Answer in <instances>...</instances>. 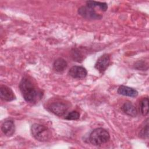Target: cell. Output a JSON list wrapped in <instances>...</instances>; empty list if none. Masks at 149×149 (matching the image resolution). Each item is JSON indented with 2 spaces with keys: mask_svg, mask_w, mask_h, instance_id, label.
<instances>
[{
  "mask_svg": "<svg viewBox=\"0 0 149 149\" xmlns=\"http://www.w3.org/2000/svg\"><path fill=\"white\" fill-rule=\"evenodd\" d=\"M19 88L25 101L30 103L38 102L43 96L42 90L28 77L22 78L19 84Z\"/></svg>",
  "mask_w": 149,
  "mask_h": 149,
  "instance_id": "6da1fadb",
  "label": "cell"
},
{
  "mask_svg": "<svg viewBox=\"0 0 149 149\" xmlns=\"http://www.w3.org/2000/svg\"><path fill=\"white\" fill-rule=\"evenodd\" d=\"M110 136L108 132L101 127L93 130L90 134L89 140L94 146H100L109 141Z\"/></svg>",
  "mask_w": 149,
  "mask_h": 149,
  "instance_id": "7a4b0ae2",
  "label": "cell"
},
{
  "mask_svg": "<svg viewBox=\"0 0 149 149\" xmlns=\"http://www.w3.org/2000/svg\"><path fill=\"white\" fill-rule=\"evenodd\" d=\"M31 132L32 136L40 141H47L50 137L49 129L46 126L38 123H34L31 126Z\"/></svg>",
  "mask_w": 149,
  "mask_h": 149,
  "instance_id": "3957f363",
  "label": "cell"
},
{
  "mask_svg": "<svg viewBox=\"0 0 149 149\" xmlns=\"http://www.w3.org/2000/svg\"><path fill=\"white\" fill-rule=\"evenodd\" d=\"M78 13L83 17L87 19L97 20L102 18V16L97 13L94 8L87 6L80 7L78 10Z\"/></svg>",
  "mask_w": 149,
  "mask_h": 149,
  "instance_id": "277c9868",
  "label": "cell"
},
{
  "mask_svg": "<svg viewBox=\"0 0 149 149\" xmlns=\"http://www.w3.org/2000/svg\"><path fill=\"white\" fill-rule=\"evenodd\" d=\"M49 111L55 115L61 116L65 114L68 107V106L61 102H54L51 103L48 107Z\"/></svg>",
  "mask_w": 149,
  "mask_h": 149,
  "instance_id": "5b68a950",
  "label": "cell"
},
{
  "mask_svg": "<svg viewBox=\"0 0 149 149\" xmlns=\"http://www.w3.org/2000/svg\"><path fill=\"white\" fill-rule=\"evenodd\" d=\"M110 64V57L108 54H105L101 55L95 64V68L100 73H103L108 68Z\"/></svg>",
  "mask_w": 149,
  "mask_h": 149,
  "instance_id": "8992f818",
  "label": "cell"
},
{
  "mask_svg": "<svg viewBox=\"0 0 149 149\" xmlns=\"http://www.w3.org/2000/svg\"><path fill=\"white\" fill-rule=\"evenodd\" d=\"M86 69L81 66H72L69 70V74L74 79H82L87 76Z\"/></svg>",
  "mask_w": 149,
  "mask_h": 149,
  "instance_id": "52a82bcc",
  "label": "cell"
},
{
  "mask_svg": "<svg viewBox=\"0 0 149 149\" xmlns=\"http://www.w3.org/2000/svg\"><path fill=\"white\" fill-rule=\"evenodd\" d=\"M1 130L6 136H12L15 131V126L12 120H5L1 126Z\"/></svg>",
  "mask_w": 149,
  "mask_h": 149,
  "instance_id": "ba28073f",
  "label": "cell"
},
{
  "mask_svg": "<svg viewBox=\"0 0 149 149\" xmlns=\"http://www.w3.org/2000/svg\"><path fill=\"white\" fill-rule=\"evenodd\" d=\"M0 96L2 100L6 101H10L16 98V96L12 90L6 86H1Z\"/></svg>",
  "mask_w": 149,
  "mask_h": 149,
  "instance_id": "9c48e42d",
  "label": "cell"
},
{
  "mask_svg": "<svg viewBox=\"0 0 149 149\" xmlns=\"http://www.w3.org/2000/svg\"><path fill=\"white\" fill-rule=\"evenodd\" d=\"M118 93L128 97H136L138 95V92L133 88L125 86H120L118 89Z\"/></svg>",
  "mask_w": 149,
  "mask_h": 149,
  "instance_id": "30bf717a",
  "label": "cell"
},
{
  "mask_svg": "<svg viewBox=\"0 0 149 149\" xmlns=\"http://www.w3.org/2000/svg\"><path fill=\"white\" fill-rule=\"evenodd\" d=\"M122 110L126 115L130 116H136L137 114V111L134 105L129 101L125 102L122 107Z\"/></svg>",
  "mask_w": 149,
  "mask_h": 149,
  "instance_id": "8fae6325",
  "label": "cell"
},
{
  "mask_svg": "<svg viewBox=\"0 0 149 149\" xmlns=\"http://www.w3.org/2000/svg\"><path fill=\"white\" fill-rule=\"evenodd\" d=\"M68 63L63 58H58L56 59L53 64V68L56 72H61L63 71L67 67Z\"/></svg>",
  "mask_w": 149,
  "mask_h": 149,
  "instance_id": "7c38bea8",
  "label": "cell"
},
{
  "mask_svg": "<svg viewBox=\"0 0 149 149\" xmlns=\"http://www.w3.org/2000/svg\"><path fill=\"white\" fill-rule=\"evenodd\" d=\"M86 4L87 6L94 8L95 7H99V8L102 11H106L108 8V5L105 2H100L96 1H87Z\"/></svg>",
  "mask_w": 149,
  "mask_h": 149,
  "instance_id": "4fadbf2b",
  "label": "cell"
},
{
  "mask_svg": "<svg viewBox=\"0 0 149 149\" xmlns=\"http://www.w3.org/2000/svg\"><path fill=\"white\" fill-rule=\"evenodd\" d=\"M140 111L143 116H146L148 113V98L147 97L142 100L140 102Z\"/></svg>",
  "mask_w": 149,
  "mask_h": 149,
  "instance_id": "5bb4252c",
  "label": "cell"
},
{
  "mask_svg": "<svg viewBox=\"0 0 149 149\" xmlns=\"http://www.w3.org/2000/svg\"><path fill=\"white\" fill-rule=\"evenodd\" d=\"M80 114L76 111H73L69 112L65 117V119L67 120H77L79 119Z\"/></svg>",
  "mask_w": 149,
  "mask_h": 149,
  "instance_id": "9a60e30c",
  "label": "cell"
},
{
  "mask_svg": "<svg viewBox=\"0 0 149 149\" xmlns=\"http://www.w3.org/2000/svg\"><path fill=\"white\" fill-rule=\"evenodd\" d=\"M139 136L143 139L148 138V121L147 122L146 125L143 127L139 133Z\"/></svg>",
  "mask_w": 149,
  "mask_h": 149,
  "instance_id": "2e32d148",
  "label": "cell"
},
{
  "mask_svg": "<svg viewBox=\"0 0 149 149\" xmlns=\"http://www.w3.org/2000/svg\"><path fill=\"white\" fill-rule=\"evenodd\" d=\"M72 57L76 61L80 62L83 60V56L81 53L76 49H74L72 51Z\"/></svg>",
  "mask_w": 149,
  "mask_h": 149,
  "instance_id": "e0dca14e",
  "label": "cell"
},
{
  "mask_svg": "<svg viewBox=\"0 0 149 149\" xmlns=\"http://www.w3.org/2000/svg\"><path fill=\"white\" fill-rule=\"evenodd\" d=\"M145 66H147V64L146 65L145 62L142 61H138L134 64V68L137 69H145Z\"/></svg>",
  "mask_w": 149,
  "mask_h": 149,
  "instance_id": "ac0fdd59",
  "label": "cell"
}]
</instances>
